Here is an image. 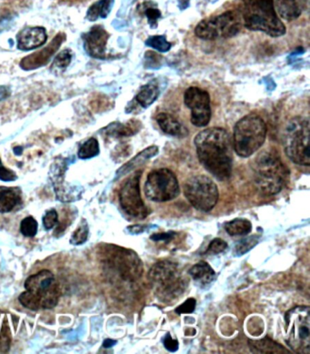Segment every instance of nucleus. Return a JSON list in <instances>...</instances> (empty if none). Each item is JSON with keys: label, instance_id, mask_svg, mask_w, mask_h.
<instances>
[{"label": "nucleus", "instance_id": "1", "mask_svg": "<svg viewBox=\"0 0 310 354\" xmlns=\"http://www.w3.org/2000/svg\"><path fill=\"white\" fill-rule=\"evenodd\" d=\"M194 143L200 163L209 174L219 180L231 176L233 143L226 129H204L195 138Z\"/></svg>", "mask_w": 310, "mask_h": 354}, {"label": "nucleus", "instance_id": "2", "mask_svg": "<svg viewBox=\"0 0 310 354\" xmlns=\"http://www.w3.org/2000/svg\"><path fill=\"white\" fill-rule=\"evenodd\" d=\"M148 280L155 296L164 304H171L188 290L189 280L177 263L159 261L148 272Z\"/></svg>", "mask_w": 310, "mask_h": 354}, {"label": "nucleus", "instance_id": "3", "mask_svg": "<svg viewBox=\"0 0 310 354\" xmlns=\"http://www.w3.org/2000/svg\"><path fill=\"white\" fill-rule=\"evenodd\" d=\"M255 186L262 194L275 195L288 183L289 171L277 151L260 152L252 164Z\"/></svg>", "mask_w": 310, "mask_h": 354}, {"label": "nucleus", "instance_id": "4", "mask_svg": "<svg viewBox=\"0 0 310 354\" xmlns=\"http://www.w3.org/2000/svg\"><path fill=\"white\" fill-rule=\"evenodd\" d=\"M240 13L249 30L274 37L285 35L286 27L275 13L274 0H241Z\"/></svg>", "mask_w": 310, "mask_h": 354}, {"label": "nucleus", "instance_id": "5", "mask_svg": "<svg viewBox=\"0 0 310 354\" xmlns=\"http://www.w3.org/2000/svg\"><path fill=\"white\" fill-rule=\"evenodd\" d=\"M27 292L19 296L20 304L32 310L52 309L59 302L60 292L55 276L48 270L36 273L26 281Z\"/></svg>", "mask_w": 310, "mask_h": 354}, {"label": "nucleus", "instance_id": "6", "mask_svg": "<svg viewBox=\"0 0 310 354\" xmlns=\"http://www.w3.org/2000/svg\"><path fill=\"white\" fill-rule=\"evenodd\" d=\"M266 137V123L258 115L249 114L235 126L232 143L238 156L249 158L263 146Z\"/></svg>", "mask_w": 310, "mask_h": 354}, {"label": "nucleus", "instance_id": "7", "mask_svg": "<svg viewBox=\"0 0 310 354\" xmlns=\"http://www.w3.org/2000/svg\"><path fill=\"white\" fill-rule=\"evenodd\" d=\"M309 135V120L306 118H294L284 131L283 144L287 156L298 165H310Z\"/></svg>", "mask_w": 310, "mask_h": 354}, {"label": "nucleus", "instance_id": "8", "mask_svg": "<svg viewBox=\"0 0 310 354\" xmlns=\"http://www.w3.org/2000/svg\"><path fill=\"white\" fill-rule=\"evenodd\" d=\"M286 342L293 352L310 353V310L296 306L286 313Z\"/></svg>", "mask_w": 310, "mask_h": 354}, {"label": "nucleus", "instance_id": "9", "mask_svg": "<svg viewBox=\"0 0 310 354\" xmlns=\"http://www.w3.org/2000/svg\"><path fill=\"white\" fill-rule=\"evenodd\" d=\"M242 27L240 13L236 11H226L213 18L204 19L199 23L195 34L200 39L214 40L229 39L236 36Z\"/></svg>", "mask_w": 310, "mask_h": 354}, {"label": "nucleus", "instance_id": "10", "mask_svg": "<svg viewBox=\"0 0 310 354\" xmlns=\"http://www.w3.org/2000/svg\"><path fill=\"white\" fill-rule=\"evenodd\" d=\"M184 192L191 205L200 212H211L219 201L216 183L205 175L188 178L184 184Z\"/></svg>", "mask_w": 310, "mask_h": 354}, {"label": "nucleus", "instance_id": "11", "mask_svg": "<svg viewBox=\"0 0 310 354\" xmlns=\"http://www.w3.org/2000/svg\"><path fill=\"white\" fill-rule=\"evenodd\" d=\"M146 198L156 203H166L180 194L176 175L168 169H155L148 175L144 187Z\"/></svg>", "mask_w": 310, "mask_h": 354}, {"label": "nucleus", "instance_id": "12", "mask_svg": "<svg viewBox=\"0 0 310 354\" xmlns=\"http://www.w3.org/2000/svg\"><path fill=\"white\" fill-rule=\"evenodd\" d=\"M108 263L124 281H135L142 276L144 266L133 250L112 247L108 255Z\"/></svg>", "mask_w": 310, "mask_h": 354}, {"label": "nucleus", "instance_id": "13", "mask_svg": "<svg viewBox=\"0 0 310 354\" xmlns=\"http://www.w3.org/2000/svg\"><path fill=\"white\" fill-rule=\"evenodd\" d=\"M140 177L142 171H137L126 181L120 191L119 201L128 215L142 220L148 215L149 211L140 194Z\"/></svg>", "mask_w": 310, "mask_h": 354}, {"label": "nucleus", "instance_id": "14", "mask_svg": "<svg viewBox=\"0 0 310 354\" xmlns=\"http://www.w3.org/2000/svg\"><path fill=\"white\" fill-rule=\"evenodd\" d=\"M184 102L191 111L192 124L197 128L209 124L211 119V109L208 92L197 87L188 88L184 95Z\"/></svg>", "mask_w": 310, "mask_h": 354}, {"label": "nucleus", "instance_id": "15", "mask_svg": "<svg viewBox=\"0 0 310 354\" xmlns=\"http://www.w3.org/2000/svg\"><path fill=\"white\" fill-rule=\"evenodd\" d=\"M65 39L66 35L64 33L57 34L47 47L24 57L20 62V67L25 71H32L47 65L50 62L51 57L59 50L60 46L65 41Z\"/></svg>", "mask_w": 310, "mask_h": 354}, {"label": "nucleus", "instance_id": "16", "mask_svg": "<svg viewBox=\"0 0 310 354\" xmlns=\"http://www.w3.org/2000/svg\"><path fill=\"white\" fill-rule=\"evenodd\" d=\"M110 34L101 26H95L88 33L83 35L86 50L95 59L106 57V48Z\"/></svg>", "mask_w": 310, "mask_h": 354}, {"label": "nucleus", "instance_id": "17", "mask_svg": "<svg viewBox=\"0 0 310 354\" xmlns=\"http://www.w3.org/2000/svg\"><path fill=\"white\" fill-rule=\"evenodd\" d=\"M48 36L42 27H28L17 35V46L20 50L28 51L44 45Z\"/></svg>", "mask_w": 310, "mask_h": 354}, {"label": "nucleus", "instance_id": "18", "mask_svg": "<svg viewBox=\"0 0 310 354\" xmlns=\"http://www.w3.org/2000/svg\"><path fill=\"white\" fill-rule=\"evenodd\" d=\"M306 3L307 0H275V7L282 19L292 21L300 18Z\"/></svg>", "mask_w": 310, "mask_h": 354}, {"label": "nucleus", "instance_id": "19", "mask_svg": "<svg viewBox=\"0 0 310 354\" xmlns=\"http://www.w3.org/2000/svg\"><path fill=\"white\" fill-rule=\"evenodd\" d=\"M188 274L200 288L209 287L216 280V272L206 261H200L192 266L188 270Z\"/></svg>", "mask_w": 310, "mask_h": 354}, {"label": "nucleus", "instance_id": "20", "mask_svg": "<svg viewBox=\"0 0 310 354\" xmlns=\"http://www.w3.org/2000/svg\"><path fill=\"white\" fill-rule=\"evenodd\" d=\"M157 122L163 132L171 136L184 138L188 135V129L171 115L160 113L157 116Z\"/></svg>", "mask_w": 310, "mask_h": 354}, {"label": "nucleus", "instance_id": "21", "mask_svg": "<svg viewBox=\"0 0 310 354\" xmlns=\"http://www.w3.org/2000/svg\"><path fill=\"white\" fill-rule=\"evenodd\" d=\"M20 201V192L18 189L0 186V213L12 211Z\"/></svg>", "mask_w": 310, "mask_h": 354}, {"label": "nucleus", "instance_id": "22", "mask_svg": "<svg viewBox=\"0 0 310 354\" xmlns=\"http://www.w3.org/2000/svg\"><path fill=\"white\" fill-rule=\"evenodd\" d=\"M249 347L251 352L255 353H288V351L278 344V342L272 341L269 338H264L260 341L249 342Z\"/></svg>", "mask_w": 310, "mask_h": 354}, {"label": "nucleus", "instance_id": "23", "mask_svg": "<svg viewBox=\"0 0 310 354\" xmlns=\"http://www.w3.org/2000/svg\"><path fill=\"white\" fill-rule=\"evenodd\" d=\"M114 0H99L88 8L87 18L90 21H96L99 19H106L110 15L113 8Z\"/></svg>", "mask_w": 310, "mask_h": 354}, {"label": "nucleus", "instance_id": "24", "mask_svg": "<svg viewBox=\"0 0 310 354\" xmlns=\"http://www.w3.org/2000/svg\"><path fill=\"white\" fill-rule=\"evenodd\" d=\"M159 87L156 83L151 82L140 89L139 94L136 96L137 102L143 106V108H148L149 106L153 104L157 97H159Z\"/></svg>", "mask_w": 310, "mask_h": 354}, {"label": "nucleus", "instance_id": "25", "mask_svg": "<svg viewBox=\"0 0 310 354\" xmlns=\"http://www.w3.org/2000/svg\"><path fill=\"white\" fill-rule=\"evenodd\" d=\"M224 229L231 236H243L249 234L252 230L251 221L245 218H234L224 225Z\"/></svg>", "mask_w": 310, "mask_h": 354}, {"label": "nucleus", "instance_id": "26", "mask_svg": "<svg viewBox=\"0 0 310 354\" xmlns=\"http://www.w3.org/2000/svg\"><path fill=\"white\" fill-rule=\"evenodd\" d=\"M157 152H159V149H157V147H149V148L146 149L144 151L140 152V153L137 155L136 158H134L130 162L128 163L127 165L123 167V169H124L125 172L131 171V169L136 168L137 166L142 165L146 160L154 157L155 155L157 154Z\"/></svg>", "mask_w": 310, "mask_h": 354}, {"label": "nucleus", "instance_id": "27", "mask_svg": "<svg viewBox=\"0 0 310 354\" xmlns=\"http://www.w3.org/2000/svg\"><path fill=\"white\" fill-rule=\"evenodd\" d=\"M99 153V142L94 138L88 140L87 142L83 143L79 151V157L81 160L91 159Z\"/></svg>", "mask_w": 310, "mask_h": 354}, {"label": "nucleus", "instance_id": "28", "mask_svg": "<svg viewBox=\"0 0 310 354\" xmlns=\"http://www.w3.org/2000/svg\"><path fill=\"white\" fill-rule=\"evenodd\" d=\"M258 241H260V236L258 235L242 239L235 245L234 254L236 256L245 254V253L253 249L255 245H258Z\"/></svg>", "mask_w": 310, "mask_h": 354}, {"label": "nucleus", "instance_id": "29", "mask_svg": "<svg viewBox=\"0 0 310 354\" xmlns=\"http://www.w3.org/2000/svg\"><path fill=\"white\" fill-rule=\"evenodd\" d=\"M146 45L148 47L153 48L159 53H168L171 50V43L166 39L164 36H152L146 40Z\"/></svg>", "mask_w": 310, "mask_h": 354}, {"label": "nucleus", "instance_id": "30", "mask_svg": "<svg viewBox=\"0 0 310 354\" xmlns=\"http://www.w3.org/2000/svg\"><path fill=\"white\" fill-rule=\"evenodd\" d=\"M71 59H72V53L70 50H65L61 51L56 59H54L52 64L53 70H65L68 65L70 64Z\"/></svg>", "mask_w": 310, "mask_h": 354}, {"label": "nucleus", "instance_id": "31", "mask_svg": "<svg viewBox=\"0 0 310 354\" xmlns=\"http://www.w3.org/2000/svg\"><path fill=\"white\" fill-rule=\"evenodd\" d=\"M37 223L33 217H27L22 221L20 230L26 237H34L37 232Z\"/></svg>", "mask_w": 310, "mask_h": 354}, {"label": "nucleus", "instance_id": "32", "mask_svg": "<svg viewBox=\"0 0 310 354\" xmlns=\"http://www.w3.org/2000/svg\"><path fill=\"white\" fill-rule=\"evenodd\" d=\"M88 236V227L86 221H84V224H81L77 229L76 232H74L72 238H71V243L74 244V245H79V244L84 243L86 241H87Z\"/></svg>", "mask_w": 310, "mask_h": 354}, {"label": "nucleus", "instance_id": "33", "mask_svg": "<svg viewBox=\"0 0 310 354\" xmlns=\"http://www.w3.org/2000/svg\"><path fill=\"white\" fill-rule=\"evenodd\" d=\"M228 248V243L225 241L221 240V239H215L209 244L206 253L209 254H220V253L225 252Z\"/></svg>", "mask_w": 310, "mask_h": 354}, {"label": "nucleus", "instance_id": "34", "mask_svg": "<svg viewBox=\"0 0 310 354\" xmlns=\"http://www.w3.org/2000/svg\"><path fill=\"white\" fill-rule=\"evenodd\" d=\"M197 301L193 298H189L184 304L177 307L176 313L177 315H188L192 313L196 309Z\"/></svg>", "mask_w": 310, "mask_h": 354}, {"label": "nucleus", "instance_id": "35", "mask_svg": "<svg viewBox=\"0 0 310 354\" xmlns=\"http://www.w3.org/2000/svg\"><path fill=\"white\" fill-rule=\"evenodd\" d=\"M57 213L55 209H51V211L46 213L44 218H43V225L47 230H51L55 227L57 223Z\"/></svg>", "mask_w": 310, "mask_h": 354}, {"label": "nucleus", "instance_id": "36", "mask_svg": "<svg viewBox=\"0 0 310 354\" xmlns=\"http://www.w3.org/2000/svg\"><path fill=\"white\" fill-rule=\"evenodd\" d=\"M146 15L148 17L149 25L156 27L157 19L162 17V13L157 8H149L146 10Z\"/></svg>", "mask_w": 310, "mask_h": 354}, {"label": "nucleus", "instance_id": "37", "mask_svg": "<svg viewBox=\"0 0 310 354\" xmlns=\"http://www.w3.org/2000/svg\"><path fill=\"white\" fill-rule=\"evenodd\" d=\"M163 344H164V346L168 352L174 353L179 349V342H177V339L172 338L169 333L166 335Z\"/></svg>", "mask_w": 310, "mask_h": 354}, {"label": "nucleus", "instance_id": "38", "mask_svg": "<svg viewBox=\"0 0 310 354\" xmlns=\"http://www.w3.org/2000/svg\"><path fill=\"white\" fill-rule=\"evenodd\" d=\"M0 180L3 181H14L17 180V175L11 169L0 166Z\"/></svg>", "mask_w": 310, "mask_h": 354}, {"label": "nucleus", "instance_id": "39", "mask_svg": "<svg viewBox=\"0 0 310 354\" xmlns=\"http://www.w3.org/2000/svg\"><path fill=\"white\" fill-rule=\"evenodd\" d=\"M176 236L175 232L155 233L151 235V240L154 241H169Z\"/></svg>", "mask_w": 310, "mask_h": 354}, {"label": "nucleus", "instance_id": "40", "mask_svg": "<svg viewBox=\"0 0 310 354\" xmlns=\"http://www.w3.org/2000/svg\"><path fill=\"white\" fill-rule=\"evenodd\" d=\"M149 229H151V227L148 225H134L129 227V228H128V230L129 232H131L132 234H140V233H143L146 232V230H148Z\"/></svg>", "mask_w": 310, "mask_h": 354}, {"label": "nucleus", "instance_id": "41", "mask_svg": "<svg viewBox=\"0 0 310 354\" xmlns=\"http://www.w3.org/2000/svg\"><path fill=\"white\" fill-rule=\"evenodd\" d=\"M117 344L116 341H113V339H106L104 342V344H103V346L105 348H110L112 346H114L115 344Z\"/></svg>", "mask_w": 310, "mask_h": 354}, {"label": "nucleus", "instance_id": "42", "mask_svg": "<svg viewBox=\"0 0 310 354\" xmlns=\"http://www.w3.org/2000/svg\"><path fill=\"white\" fill-rule=\"evenodd\" d=\"M0 165H1V160H0Z\"/></svg>", "mask_w": 310, "mask_h": 354}]
</instances>
